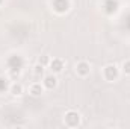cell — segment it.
Listing matches in <instances>:
<instances>
[{
	"label": "cell",
	"mask_w": 130,
	"mask_h": 129,
	"mask_svg": "<svg viewBox=\"0 0 130 129\" xmlns=\"http://www.w3.org/2000/svg\"><path fill=\"white\" fill-rule=\"evenodd\" d=\"M104 78L107 81H113L117 78V67L115 65H107L104 68Z\"/></svg>",
	"instance_id": "obj_1"
},
{
	"label": "cell",
	"mask_w": 130,
	"mask_h": 129,
	"mask_svg": "<svg viewBox=\"0 0 130 129\" xmlns=\"http://www.w3.org/2000/svg\"><path fill=\"white\" fill-rule=\"evenodd\" d=\"M56 85V78L55 76H45L44 78V87L45 88H53Z\"/></svg>",
	"instance_id": "obj_2"
},
{
	"label": "cell",
	"mask_w": 130,
	"mask_h": 129,
	"mask_svg": "<svg viewBox=\"0 0 130 129\" xmlns=\"http://www.w3.org/2000/svg\"><path fill=\"white\" fill-rule=\"evenodd\" d=\"M77 71H79L82 76H85V74L89 73V65L86 64V62H80V64L77 65Z\"/></svg>",
	"instance_id": "obj_3"
},
{
	"label": "cell",
	"mask_w": 130,
	"mask_h": 129,
	"mask_svg": "<svg viewBox=\"0 0 130 129\" xmlns=\"http://www.w3.org/2000/svg\"><path fill=\"white\" fill-rule=\"evenodd\" d=\"M50 65H52V70L53 71H61L62 70V61L61 59H55Z\"/></svg>",
	"instance_id": "obj_4"
},
{
	"label": "cell",
	"mask_w": 130,
	"mask_h": 129,
	"mask_svg": "<svg viewBox=\"0 0 130 129\" xmlns=\"http://www.w3.org/2000/svg\"><path fill=\"white\" fill-rule=\"evenodd\" d=\"M30 93H32L33 96H39L42 93V87L39 84H35V85H32V88H30Z\"/></svg>",
	"instance_id": "obj_5"
},
{
	"label": "cell",
	"mask_w": 130,
	"mask_h": 129,
	"mask_svg": "<svg viewBox=\"0 0 130 129\" xmlns=\"http://www.w3.org/2000/svg\"><path fill=\"white\" fill-rule=\"evenodd\" d=\"M11 91H12V94H15V96H18V94H21V91H23V88H21V85H12V88H11Z\"/></svg>",
	"instance_id": "obj_6"
},
{
	"label": "cell",
	"mask_w": 130,
	"mask_h": 129,
	"mask_svg": "<svg viewBox=\"0 0 130 129\" xmlns=\"http://www.w3.org/2000/svg\"><path fill=\"white\" fill-rule=\"evenodd\" d=\"M123 67H124V71H126V73H130V61L124 62V65H123Z\"/></svg>",
	"instance_id": "obj_7"
},
{
	"label": "cell",
	"mask_w": 130,
	"mask_h": 129,
	"mask_svg": "<svg viewBox=\"0 0 130 129\" xmlns=\"http://www.w3.org/2000/svg\"><path fill=\"white\" fill-rule=\"evenodd\" d=\"M35 68H36V70H35V73H36V74H39V73H42V70H44V68H42V65H41V64H39V65H36Z\"/></svg>",
	"instance_id": "obj_8"
},
{
	"label": "cell",
	"mask_w": 130,
	"mask_h": 129,
	"mask_svg": "<svg viewBox=\"0 0 130 129\" xmlns=\"http://www.w3.org/2000/svg\"><path fill=\"white\" fill-rule=\"evenodd\" d=\"M47 61H48V58H47V56H44L42 59H39V64H41V65H44L45 62H47Z\"/></svg>",
	"instance_id": "obj_9"
}]
</instances>
